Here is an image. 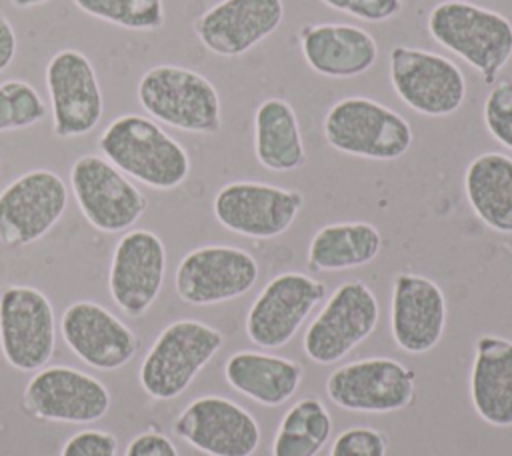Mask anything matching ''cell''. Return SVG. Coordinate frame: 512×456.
I'll return each instance as SVG.
<instances>
[{
  "instance_id": "cell-24",
  "label": "cell",
  "mask_w": 512,
  "mask_h": 456,
  "mask_svg": "<svg viewBox=\"0 0 512 456\" xmlns=\"http://www.w3.org/2000/svg\"><path fill=\"white\" fill-rule=\"evenodd\" d=\"M302 366L290 358L264 352H236L224 364L226 382L264 406H280L302 382Z\"/></svg>"
},
{
  "instance_id": "cell-30",
  "label": "cell",
  "mask_w": 512,
  "mask_h": 456,
  "mask_svg": "<svg viewBox=\"0 0 512 456\" xmlns=\"http://www.w3.org/2000/svg\"><path fill=\"white\" fill-rule=\"evenodd\" d=\"M46 118V104L26 80L0 82V132L24 130Z\"/></svg>"
},
{
  "instance_id": "cell-4",
  "label": "cell",
  "mask_w": 512,
  "mask_h": 456,
  "mask_svg": "<svg viewBox=\"0 0 512 456\" xmlns=\"http://www.w3.org/2000/svg\"><path fill=\"white\" fill-rule=\"evenodd\" d=\"M322 130L334 150L368 160H396L412 146L408 120L364 96H350L332 104Z\"/></svg>"
},
{
  "instance_id": "cell-28",
  "label": "cell",
  "mask_w": 512,
  "mask_h": 456,
  "mask_svg": "<svg viewBox=\"0 0 512 456\" xmlns=\"http://www.w3.org/2000/svg\"><path fill=\"white\" fill-rule=\"evenodd\" d=\"M332 434V416L318 398L298 400L282 418L272 456H316Z\"/></svg>"
},
{
  "instance_id": "cell-13",
  "label": "cell",
  "mask_w": 512,
  "mask_h": 456,
  "mask_svg": "<svg viewBox=\"0 0 512 456\" xmlns=\"http://www.w3.org/2000/svg\"><path fill=\"white\" fill-rule=\"evenodd\" d=\"M258 280V262L236 246H200L188 252L174 274L182 302L208 306L246 294Z\"/></svg>"
},
{
  "instance_id": "cell-15",
  "label": "cell",
  "mask_w": 512,
  "mask_h": 456,
  "mask_svg": "<svg viewBox=\"0 0 512 456\" xmlns=\"http://www.w3.org/2000/svg\"><path fill=\"white\" fill-rule=\"evenodd\" d=\"M324 296L326 286L312 276L302 272L274 276L248 310V338L260 348L286 346Z\"/></svg>"
},
{
  "instance_id": "cell-8",
  "label": "cell",
  "mask_w": 512,
  "mask_h": 456,
  "mask_svg": "<svg viewBox=\"0 0 512 456\" xmlns=\"http://www.w3.org/2000/svg\"><path fill=\"white\" fill-rule=\"evenodd\" d=\"M378 324V300L360 280L342 282L304 334V352L316 364L342 360Z\"/></svg>"
},
{
  "instance_id": "cell-5",
  "label": "cell",
  "mask_w": 512,
  "mask_h": 456,
  "mask_svg": "<svg viewBox=\"0 0 512 456\" xmlns=\"http://www.w3.org/2000/svg\"><path fill=\"white\" fill-rule=\"evenodd\" d=\"M222 334L198 320H176L168 324L140 366V384L156 400L180 396L196 374L220 350Z\"/></svg>"
},
{
  "instance_id": "cell-37",
  "label": "cell",
  "mask_w": 512,
  "mask_h": 456,
  "mask_svg": "<svg viewBox=\"0 0 512 456\" xmlns=\"http://www.w3.org/2000/svg\"><path fill=\"white\" fill-rule=\"evenodd\" d=\"M14 8H32V6H40V4H46L50 0H10Z\"/></svg>"
},
{
  "instance_id": "cell-20",
  "label": "cell",
  "mask_w": 512,
  "mask_h": 456,
  "mask_svg": "<svg viewBox=\"0 0 512 456\" xmlns=\"http://www.w3.org/2000/svg\"><path fill=\"white\" fill-rule=\"evenodd\" d=\"M60 332L68 348L96 370H116L138 350L136 334L104 306L88 300L64 310Z\"/></svg>"
},
{
  "instance_id": "cell-2",
  "label": "cell",
  "mask_w": 512,
  "mask_h": 456,
  "mask_svg": "<svg viewBox=\"0 0 512 456\" xmlns=\"http://www.w3.org/2000/svg\"><path fill=\"white\" fill-rule=\"evenodd\" d=\"M426 28L440 46L476 68L486 84H494L512 58V22L496 10L446 0L430 10Z\"/></svg>"
},
{
  "instance_id": "cell-12",
  "label": "cell",
  "mask_w": 512,
  "mask_h": 456,
  "mask_svg": "<svg viewBox=\"0 0 512 456\" xmlns=\"http://www.w3.org/2000/svg\"><path fill=\"white\" fill-rule=\"evenodd\" d=\"M52 130L58 138H78L96 128L104 112L96 70L86 54L74 48L56 52L46 66Z\"/></svg>"
},
{
  "instance_id": "cell-35",
  "label": "cell",
  "mask_w": 512,
  "mask_h": 456,
  "mask_svg": "<svg viewBox=\"0 0 512 456\" xmlns=\"http://www.w3.org/2000/svg\"><path fill=\"white\" fill-rule=\"evenodd\" d=\"M124 456H178V450L164 434L142 432L130 440Z\"/></svg>"
},
{
  "instance_id": "cell-17",
  "label": "cell",
  "mask_w": 512,
  "mask_h": 456,
  "mask_svg": "<svg viewBox=\"0 0 512 456\" xmlns=\"http://www.w3.org/2000/svg\"><path fill=\"white\" fill-rule=\"evenodd\" d=\"M166 274V248L150 230L126 232L112 254L108 290L128 316H142L158 298Z\"/></svg>"
},
{
  "instance_id": "cell-31",
  "label": "cell",
  "mask_w": 512,
  "mask_h": 456,
  "mask_svg": "<svg viewBox=\"0 0 512 456\" xmlns=\"http://www.w3.org/2000/svg\"><path fill=\"white\" fill-rule=\"evenodd\" d=\"M484 124L496 142L512 150V80H500L488 92Z\"/></svg>"
},
{
  "instance_id": "cell-3",
  "label": "cell",
  "mask_w": 512,
  "mask_h": 456,
  "mask_svg": "<svg viewBox=\"0 0 512 456\" xmlns=\"http://www.w3.org/2000/svg\"><path fill=\"white\" fill-rule=\"evenodd\" d=\"M136 96L152 120L176 130L210 136L222 128L218 90L196 70L176 64L152 66L140 76Z\"/></svg>"
},
{
  "instance_id": "cell-9",
  "label": "cell",
  "mask_w": 512,
  "mask_h": 456,
  "mask_svg": "<svg viewBox=\"0 0 512 456\" xmlns=\"http://www.w3.org/2000/svg\"><path fill=\"white\" fill-rule=\"evenodd\" d=\"M68 190L52 170H30L0 192V242L22 248L40 240L64 214Z\"/></svg>"
},
{
  "instance_id": "cell-11",
  "label": "cell",
  "mask_w": 512,
  "mask_h": 456,
  "mask_svg": "<svg viewBox=\"0 0 512 456\" xmlns=\"http://www.w3.org/2000/svg\"><path fill=\"white\" fill-rule=\"evenodd\" d=\"M56 344L50 300L32 286H8L0 294V348L10 366L22 372L42 368Z\"/></svg>"
},
{
  "instance_id": "cell-36",
  "label": "cell",
  "mask_w": 512,
  "mask_h": 456,
  "mask_svg": "<svg viewBox=\"0 0 512 456\" xmlns=\"http://www.w3.org/2000/svg\"><path fill=\"white\" fill-rule=\"evenodd\" d=\"M16 32L12 22L0 12V72H4L16 56Z\"/></svg>"
},
{
  "instance_id": "cell-14",
  "label": "cell",
  "mask_w": 512,
  "mask_h": 456,
  "mask_svg": "<svg viewBox=\"0 0 512 456\" xmlns=\"http://www.w3.org/2000/svg\"><path fill=\"white\" fill-rule=\"evenodd\" d=\"M326 394L350 412H396L414 398V370L392 358H364L336 368L326 380Z\"/></svg>"
},
{
  "instance_id": "cell-29",
  "label": "cell",
  "mask_w": 512,
  "mask_h": 456,
  "mask_svg": "<svg viewBox=\"0 0 512 456\" xmlns=\"http://www.w3.org/2000/svg\"><path fill=\"white\" fill-rule=\"evenodd\" d=\"M84 14L132 32H156L164 26L162 0H72Z\"/></svg>"
},
{
  "instance_id": "cell-26",
  "label": "cell",
  "mask_w": 512,
  "mask_h": 456,
  "mask_svg": "<svg viewBox=\"0 0 512 456\" xmlns=\"http://www.w3.org/2000/svg\"><path fill=\"white\" fill-rule=\"evenodd\" d=\"M254 154L272 172L304 166L306 150L294 108L278 96L266 98L254 112Z\"/></svg>"
},
{
  "instance_id": "cell-23",
  "label": "cell",
  "mask_w": 512,
  "mask_h": 456,
  "mask_svg": "<svg viewBox=\"0 0 512 456\" xmlns=\"http://www.w3.org/2000/svg\"><path fill=\"white\" fill-rule=\"evenodd\" d=\"M470 398L484 422L512 426V340L494 334L476 340Z\"/></svg>"
},
{
  "instance_id": "cell-22",
  "label": "cell",
  "mask_w": 512,
  "mask_h": 456,
  "mask_svg": "<svg viewBox=\"0 0 512 456\" xmlns=\"http://www.w3.org/2000/svg\"><path fill=\"white\" fill-rule=\"evenodd\" d=\"M298 40L306 64L326 78H356L378 58L372 34L354 24H306Z\"/></svg>"
},
{
  "instance_id": "cell-34",
  "label": "cell",
  "mask_w": 512,
  "mask_h": 456,
  "mask_svg": "<svg viewBox=\"0 0 512 456\" xmlns=\"http://www.w3.org/2000/svg\"><path fill=\"white\" fill-rule=\"evenodd\" d=\"M118 440L102 430H80L70 436L60 456H116Z\"/></svg>"
},
{
  "instance_id": "cell-21",
  "label": "cell",
  "mask_w": 512,
  "mask_h": 456,
  "mask_svg": "<svg viewBox=\"0 0 512 456\" xmlns=\"http://www.w3.org/2000/svg\"><path fill=\"white\" fill-rule=\"evenodd\" d=\"M446 300L440 286L420 274L400 272L392 284L390 330L408 354L432 350L444 332Z\"/></svg>"
},
{
  "instance_id": "cell-7",
  "label": "cell",
  "mask_w": 512,
  "mask_h": 456,
  "mask_svg": "<svg viewBox=\"0 0 512 456\" xmlns=\"http://www.w3.org/2000/svg\"><path fill=\"white\" fill-rule=\"evenodd\" d=\"M70 186L84 218L100 232H124L146 212V196L96 154L80 156L70 168Z\"/></svg>"
},
{
  "instance_id": "cell-38",
  "label": "cell",
  "mask_w": 512,
  "mask_h": 456,
  "mask_svg": "<svg viewBox=\"0 0 512 456\" xmlns=\"http://www.w3.org/2000/svg\"><path fill=\"white\" fill-rule=\"evenodd\" d=\"M0 172H2V162H0Z\"/></svg>"
},
{
  "instance_id": "cell-25",
  "label": "cell",
  "mask_w": 512,
  "mask_h": 456,
  "mask_svg": "<svg viewBox=\"0 0 512 456\" xmlns=\"http://www.w3.org/2000/svg\"><path fill=\"white\" fill-rule=\"evenodd\" d=\"M464 190L470 208L488 228L512 234V158L508 154L476 156L466 168Z\"/></svg>"
},
{
  "instance_id": "cell-6",
  "label": "cell",
  "mask_w": 512,
  "mask_h": 456,
  "mask_svg": "<svg viewBox=\"0 0 512 456\" xmlns=\"http://www.w3.org/2000/svg\"><path fill=\"white\" fill-rule=\"evenodd\" d=\"M390 82L398 98L418 114H454L466 98V78L446 56L398 44L390 52Z\"/></svg>"
},
{
  "instance_id": "cell-18",
  "label": "cell",
  "mask_w": 512,
  "mask_h": 456,
  "mask_svg": "<svg viewBox=\"0 0 512 456\" xmlns=\"http://www.w3.org/2000/svg\"><path fill=\"white\" fill-rule=\"evenodd\" d=\"M24 404L42 420L88 424L108 412L110 394L100 380L86 372L50 366L30 378L24 390Z\"/></svg>"
},
{
  "instance_id": "cell-33",
  "label": "cell",
  "mask_w": 512,
  "mask_h": 456,
  "mask_svg": "<svg viewBox=\"0 0 512 456\" xmlns=\"http://www.w3.org/2000/svg\"><path fill=\"white\" fill-rule=\"evenodd\" d=\"M332 10L350 14L364 22H384L402 12V0H320Z\"/></svg>"
},
{
  "instance_id": "cell-32",
  "label": "cell",
  "mask_w": 512,
  "mask_h": 456,
  "mask_svg": "<svg viewBox=\"0 0 512 456\" xmlns=\"http://www.w3.org/2000/svg\"><path fill=\"white\" fill-rule=\"evenodd\" d=\"M330 456H386V436L368 426H354L340 432Z\"/></svg>"
},
{
  "instance_id": "cell-1",
  "label": "cell",
  "mask_w": 512,
  "mask_h": 456,
  "mask_svg": "<svg viewBox=\"0 0 512 456\" xmlns=\"http://www.w3.org/2000/svg\"><path fill=\"white\" fill-rule=\"evenodd\" d=\"M98 148L122 174L154 190L178 188L190 172L186 148L142 114L114 118L100 134Z\"/></svg>"
},
{
  "instance_id": "cell-10",
  "label": "cell",
  "mask_w": 512,
  "mask_h": 456,
  "mask_svg": "<svg viewBox=\"0 0 512 456\" xmlns=\"http://www.w3.org/2000/svg\"><path fill=\"white\" fill-rule=\"evenodd\" d=\"M304 206L298 190L266 182L238 180L224 184L214 196V216L230 232L268 240L286 232Z\"/></svg>"
},
{
  "instance_id": "cell-19",
  "label": "cell",
  "mask_w": 512,
  "mask_h": 456,
  "mask_svg": "<svg viewBox=\"0 0 512 456\" xmlns=\"http://www.w3.org/2000/svg\"><path fill=\"white\" fill-rule=\"evenodd\" d=\"M282 18V0H220L196 18L194 34L212 54L238 58L268 38Z\"/></svg>"
},
{
  "instance_id": "cell-27",
  "label": "cell",
  "mask_w": 512,
  "mask_h": 456,
  "mask_svg": "<svg viewBox=\"0 0 512 456\" xmlns=\"http://www.w3.org/2000/svg\"><path fill=\"white\" fill-rule=\"evenodd\" d=\"M382 248L380 230L370 222H336L322 226L310 240L308 266L338 272L372 262Z\"/></svg>"
},
{
  "instance_id": "cell-16",
  "label": "cell",
  "mask_w": 512,
  "mask_h": 456,
  "mask_svg": "<svg viewBox=\"0 0 512 456\" xmlns=\"http://www.w3.org/2000/svg\"><path fill=\"white\" fill-rule=\"evenodd\" d=\"M172 430L208 456H252L260 444L254 416L222 396L192 400L178 414Z\"/></svg>"
}]
</instances>
